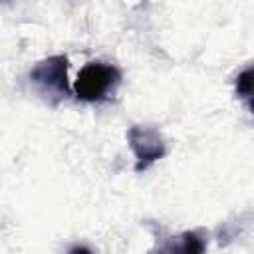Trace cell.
Listing matches in <instances>:
<instances>
[{
    "mask_svg": "<svg viewBox=\"0 0 254 254\" xmlns=\"http://www.w3.org/2000/svg\"><path fill=\"white\" fill-rule=\"evenodd\" d=\"M119 83H121V71L115 65L103 62H87L79 69L73 89L81 101L95 103L107 99L117 89Z\"/></svg>",
    "mask_w": 254,
    "mask_h": 254,
    "instance_id": "cell-1",
    "label": "cell"
},
{
    "mask_svg": "<svg viewBox=\"0 0 254 254\" xmlns=\"http://www.w3.org/2000/svg\"><path fill=\"white\" fill-rule=\"evenodd\" d=\"M69 254H93L87 246H73L71 250H69Z\"/></svg>",
    "mask_w": 254,
    "mask_h": 254,
    "instance_id": "cell-6",
    "label": "cell"
},
{
    "mask_svg": "<svg viewBox=\"0 0 254 254\" xmlns=\"http://www.w3.org/2000/svg\"><path fill=\"white\" fill-rule=\"evenodd\" d=\"M236 95L246 99L248 109H250V95H252V67H246L242 73L236 77Z\"/></svg>",
    "mask_w": 254,
    "mask_h": 254,
    "instance_id": "cell-5",
    "label": "cell"
},
{
    "mask_svg": "<svg viewBox=\"0 0 254 254\" xmlns=\"http://www.w3.org/2000/svg\"><path fill=\"white\" fill-rule=\"evenodd\" d=\"M67 65L69 64L65 56H52L38 62L30 69V81L36 85L38 93L50 105H58L62 99L69 95Z\"/></svg>",
    "mask_w": 254,
    "mask_h": 254,
    "instance_id": "cell-2",
    "label": "cell"
},
{
    "mask_svg": "<svg viewBox=\"0 0 254 254\" xmlns=\"http://www.w3.org/2000/svg\"><path fill=\"white\" fill-rule=\"evenodd\" d=\"M155 254H206V240L198 230H187L167 238Z\"/></svg>",
    "mask_w": 254,
    "mask_h": 254,
    "instance_id": "cell-4",
    "label": "cell"
},
{
    "mask_svg": "<svg viewBox=\"0 0 254 254\" xmlns=\"http://www.w3.org/2000/svg\"><path fill=\"white\" fill-rule=\"evenodd\" d=\"M127 143L135 155V173L147 171L167 153L163 135L157 129L145 125H133L127 131Z\"/></svg>",
    "mask_w": 254,
    "mask_h": 254,
    "instance_id": "cell-3",
    "label": "cell"
}]
</instances>
